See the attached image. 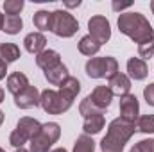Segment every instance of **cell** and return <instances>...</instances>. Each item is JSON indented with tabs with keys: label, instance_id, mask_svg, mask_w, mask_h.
<instances>
[{
	"label": "cell",
	"instance_id": "1",
	"mask_svg": "<svg viewBox=\"0 0 154 152\" xmlns=\"http://www.w3.org/2000/svg\"><path fill=\"white\" fill-rule=\"evenodd\" d=\"M118 29L122 34L129 36L134 43H143L154 38V29L151 27L149 20L140 13H124L118 16Z\"/></svg>",
	"mask_w": 154,
	"mask_h": 152
},
{
	"label": "cell",
	"instance_id": "2",
	"mask_svg": "<svg viewBox=\"0 0 154 152\" xmlns=\"http://www.w3.org/2000/svg\"><path fill=\"white\" fill-rule=\"evenodd\" d=\"M134 131H136V123L125 122L124 118H115L109 123L108 132L100 141L102 152H122L129 138L134 134Z\"/></svg>",
	"mask_w": 154,
	"mask_h": 152
},
{
	"label": "cell",
	"instance_id": "3",
	"mask_svg": "<svg viewBox=\"0 0 154 152\" xmlns=\"http://www.w3.org/2000/svg\"><path fill=\"white\" fill-rule=\"evenodd\" d=\"M41 129V123H39L36 118H29V116H23L20 118V122L16 123V129L11 132L9 136V143L14 147V149H22L29 140H32Z\"/></svg>",
	"mask_w": 154,
	"mask_h": 152
},
{
	"label": "cell",
	"instance_id": "4",
	"mask_svg": "<svg viewBox=\"0 0 154 152\" xmlns=\"http://www.w3.org/2000/svg\"><path fill=\"white\" fill-rule=\"evenodd\" d=\"M61 127L56 122H48L41 125L39 132L31 140V152H48V149L59 140Z\"/></svg>",
	"mask_w": 154,
	"mask_h": 152
},
{
	"label": "cell",
	"instance_id": "5",
	"mask_svg": "<svg viewBox=\"0 0 154 152\" xmlns=\"http://www.w3.org/2000/svg\"><path fill=\"white\" fill-rule=\"evenodd\" d=\"M50 31L59 36V38H72L79 31L77 20L68 13V11H54L52 13V22H50Z\"/></svg>",
	"mask_w": 154,
	"mask_h": 152
},
{
	"label": "cell",
	"instance_id": "6",
	"mask_svg": "<svg viewBox=\"0 0 154 152\" xmlns=\"http://www.w3.org/2000/svg\"><path fill=\"white\" fill-rule=\"evenodd\" d=\"M86 74L91 79H102L108 77L111 79L118 74V63L115 57H91L86 63Z\"/></svg>",
	"mask_w": 154,
	"mask_h": 152
},
{
	"label": "cell",
	"instance_id": "7",
	"mask_svg": "<svg viewBox=\"0 0 154 152\" xmlns=\"http://www.w3.org/2000/svg\"><path fill=\"white\" fill-rule=\"evenodd\" d=\"M39 104L48 114H63L72 108V100L54 90H45L39 97Z\"/></svg>",
	"mask_w": 154,
	"mask_h": 152
},
{
	"label": "cell",
	"instance_id": "8",
	"mask_svg": "<svg viewBox=\"0 0 154 152\" xmlns=\"http://www.w3.org/2000/svg\"><path fill=\"white\" fill-rule=\"evenodd\" d=\"M88 29H90V36L95 38L100 45L109 41L111 38V27L104 16H91L88 22Z\"/></svg>",
	"mask_w": 154,
	"mask_h": 152
},
{
	"label": "cell",
	"instance_id": "9",
	"mask_svg": "<svg viewBox=\"0 0 154 152\" xmlns=\"http://www.w3.org/2000/svg\"><path fill=\"white\" fill-rule=\"evenodd\" d=\"M138 114H140V104L134 95L127 93V95L120 97V118H124L125 122L136 123Z\"/></svg>",
	"mask_w": 154,
	"mask_h": 152
},
{
	"label": "cell",
	"instance_id": "10",
	"mask_svg": "<svg viewBox=\"0 0 154 152\" xmlns=\"http://www.w3.org/2000/svg\"><path fill=\"white\" fill-rule=\"evenodd\" d=\"M39 91L36 86H27L22 93H18L14 97V104L20 108V109H29V108H36L39 104Z\"/></svg>",
	"mask_w": 154,
	"mask_h": 152
},
{
	"label": "cell",
	"instance_id": "11",
	"mask_svg": "<svg viewBox=\"0 0 154 152\" xmlns=\"http://www.w3.org/2000/svg\"><path fill=\"white\" fill-rule=\"evenodd\" d=\"M88 97H90L91 104H93L99 111H104L106 108H109V104H111V100H113V93H111V90H109L108 86H97V88L91 91V95H88Z\"/></svg>",
	"mask_w": 154,
	"mask_h": 152
},
{
	"label": "cell",
	"instance_id": "12",
	"mask_svg": "<svg viewBox=\"0 0 154 152\" xmlns=\"http://www.w3.org/2000/svg\"><path fill=\"white\" fill-rule=\"evenodd\" d=\"M108 88L111 90V93L113 95H118V97H124V95H127L129 93V90H131V81H129V77L124 75V74H116L109 79V84H108Z\"/></svg>",
	"mask_w": 154,
	"mask_h": 152
},
{
	"label": "cell",
	"instance_id": "13",
	"mask_svg": "<svg viewBox=\"0 0 154 152\" xmlns=\"http://www.w3.org/2000/svg\"><path fill=\"white\" fill-rule=\"evenodd\" d=\"M36 65L47 72V70L61 65V56L56 50H43V52H39L36 56Z\"/></svg>",
	"mask_w": 154,
	"mask_h": 152
},
{
	"label": "cell",
	"instance_id": "14",
	"mask_svg": "<svg viewBox=\"0 0 154 152\" xmlns=\"http://www.w3.org/2000/svg\"><path fill=\"white\" fill-rule=\"evenodd\" d=\"M23 43H25V50H27V52H31V54H36V56H38L39 52H43V50H45L47 38H45L41 32H31V34H27V36H25Z\"/></svg>",
	"mask_w": 154,
	"mask_h": 152
},
{
	"label": "cell",
	"instance_id": "15",
	"mask_svg": "<svg viewBox=\"0 0 154 152\" xmlns=\"http://www.w3.org/2000/svg\"><path fill=\"white\" fill-rule=\"evenodd\" d=\"M127 72L134 81H143L149 74L147 72V63L143 59H140V57H131L127 61Z\"/></svg>",
	"mask_w": 154,
	"mask_h": 152
},
{
	"label": "cell",
	"instance_id": "16",
	"mask_svg": "<svg viewBox=\"0 0 154 152\" xmlns=\"http://www.w3.org/2000/svg\"><path fill=\"white\" fill-rule=\"evenodd\" d=\"M102 129H104V114L102 113H93L84 118V125H82L84 134H97Z\"/></svg>",
	"mask_w": 154,
	"mask_h": 152
},
{
	"label": "cell",
	"instance_id": "17",
	"mask_svg": "<svg viewBox=\"0 0 154 152\" xmlns=\"http://www.w3.org/2000/svg\"><path fill=\"white\" fill-rule=\"evenodd\" d=\"M29 86V79L23 75L22 72H14L7 77V90L16 97L18 93H22L25 88Z\"/></svg>",
	"mask_w": 154,
	"mask_h": 152
},
{
	"label": "cell",
	"instance_id": "18",
	"mask_svg": "<svg viewBox=\"0 0 154 152\" xmlns=\"http://www.w3.org/2000/svg\"><path fill=\"white\" fill-rule=\"evenodd\" d=\"M81 91V82L77 81L75 77H66L61 84H59V93L61 95H65L68 100H72L74 102V99L77 97V93Z\"/></svg>",
	"mask_w": 154,
	"mask_h": 152
},
{
	"label": "cell",
	"instance_id": "19",
	"mask_svg": "<svg viewBox=\"0 0 154 152\" xmlns=\"http://www.w3.org/2000/svg\"><path fill=\"white\" fill-rule=\"evenodd\" d=\"M66 77H68V68H66L63 63L45 72V79H47L50 84H54V86H59Z\"/></svg>",
	"mask_w": 154,
	"mask_h": 152
},
{
	"label": "cell",
	"instance_id": "20",
	"mask_svg": "<svg viewBox=\"0 0 154 152\" xmlns=\"http://www.w3.org/2000/svg\"><path fill=\"white\" fill-rule=\"evenodd\" d=\"M0 57H2V61L5 65L14 63L20 57V48L14 43H2L0 45Z\"/></svg>",
	"mask_w": 154,
	"mask_h": 152
},
{
	"label": "cell",
	"instance_id": "21",
	"mask_svg": "<svg viewBox=\"0 0 154 152\" xmlns=\"http://www.w3.org/2000/svg\"><path fill=\"white\" fill-rule=\"evenodd\" d=\"M99 50H100V43L95 38H91L90 34L84 36V38H81V41H79V52L81 54H84V56H95Z\"/></svg>",
	"mask_w": 154,
	"mask_h": 152
},
{
	"label": "cell",
	"instance_id": "22",
	"mask_svg": "<svg viewBox=\"0 0 154 152\" xmlns=\"http://www.w3.org/2000/svg\"><path fill=\"white\" fill-rule=\"evenodd\" d=\"M22 27H23V22L20 16H9L7 14L4 18V29L2 31H5L7 34H18L22 31Z\"/></svg>",
	"mask_w": 154,
	"mask_h": 152
},
{
	"label": "cell",
	"instance_id": "23",
	"mask_svg": "<svg viewBox=\"0 0 154 152\" xmlns=\"http://www.w3.org/2000/svg\"><path fill=\"white\" fill-rule=\"evenodd\" d=\"M34 25H36V29L39 31H48L50 29V22H52V13H48V11H38L36 14H34Z\"/></svg>",
	"mask_w": 154,
	"mask_h": 152
},
{
	"label": "cell",
	"instance_id": "24",
	"mask_svg": "<svg viewBox=\"0 0 154 152\" xmlns=\"http://www.w3.org/2000/svg\"><path fill=\"white\" fill-rule=\"evenodd\" d=\"M93 150H95V141L90 136L82 134V136L77 138L75 145H74V152H93Z\"/></svg>",
	"mask_w": 154,
	"mask_h": 152
},
{
	"label": "cell",
	"instance_id": "25",
	"mask_svg": "<svg viewBox=\"0 0 154 152\" xmlns=\"http://www.w3.org/2000/svg\"><path fill=\"white\" fill-rule=\"evenodd\" d=\"M136 129L145 134H154V114H145V116L138 118Z\"/></svg>",
	"mask_w": 154,
	"mask_h": 152
},
{
	"label": "cell",
	"instance_id": "26",
	"mask_svg": "<svg viewBox=\"0 0 154 152\" xmlns=\"http://www.w3.org/2000/svg\"><path fill=\"white\" fill-rule=\"evenodd\" d=\"M138 54H140L142 59H151L154 56V38L140 43V45H138Z\"/></svg>",
	"mask_w": 154,
	"mask_h": 152
},
{
	"label": "cell",
	"instance_id": "27",
	"mask_svg": "<svg viewBox=\"0 0 154 152\" xmlns=\"http://www.w3.org/2000/svg\"><path fill=\"white\" fill-rule=\"evenodd\" d=\"M4 9L9 16H18L20 11L23 9V2L22 0H5L4 2Z\"/></svg>",
	"mask_w": 154,
	"mask_h": 152
},
{
	"label": "cell",
	"instance_id": "28",
	"mask_svg": "<svg viewBox=\"0 0 154 152\" xmlns=\"http://www.w3.org/2000/svg\"><path fill=\"white\" fill-rule=\"evenodd\" d=\"M131 152H154V140H142L134 143Z\"/></svg>",
	"mask_w": 154,
	"mask_h": 152
},
{
	"label": "cell",
	"instance_id": "29",
	"mask_svg": "<svg viewBox=\"0 0 154 152\" xmlns=\"http://www.w3.org/2000/svg\"><path fill=\"white\" fill-rule=\"evenodd\" d=\"M143 97H145V100H147L149 106H154V82H151V84L145 86V90H143Z\"/></svg>",
	"mask_w": 154,
	"mask_h": 152
},
{
	"label": "cell",
	"instance_id": "30",
	"mask_svg": "<svg viewBox=\"0 0 154 152\" xmlns=\"http://www.w3.org/2000/svg\"><path fill=\"white\" fill-rule=\"evenodd\" d=\"M5 72H7V65L2 61V57H0V79H4L5 77Z\"/></svg>",
	"mask_w": 154,
	"mask_h": 152
},
{
	"label": "cell",
	"instance_id": "31",
	"mask_svg": "<svg viewBox=\"0 0 154 152\" xmlns=\"http://www.w3.org/2000/svg\"><path fill=\"white\" fill-rule=\"evenodd\" d=\"M131 4H118V2H113V9L115 11H120V9H125V7H129Z\"/></svg>",
	"mask_w": 154,
	"mask_h": 152
},
{
	"label": "cell",
	"instance_id": "32",
	"mask_svg": "<svg viewBox=\"0 0 154 152\" xmlns=\"http://www.w3.org/2000/svg\"><path fill=\"white\" fill-rule=\"evenodd\" d=\"M79 4H81L79 0H77V2H66V7H77Z\"/></svg>",
	"mask_w": 154,
	"mask_h": 152
},
{
	"label": "cell",
	"instance_id": "33",
	"mask_svg": "<svg viewBox=\"0 0 154 152\" xmlns=\"http://www.w3.org/2000/svg\"><path fill=\"white\" fill-rule=\"evenodd\" d=\"M0 29H4V14H0Z\"/></svg>",
	"mask_w": 154,
	"mask_h": 152
},
{
	"label": "cell",
	"instance_id": "34",
	"mask_svg": "<svg viewBox=\"0 0 154 152\" xmlns=\"http://www.w3.org/2000/svg\"><path fill=\"white\" fill-rule=\"evenodd\" d=\"M0 102H4V90L0 88Z\"/></svg>",
	"mask_w": 154,
	"mask_h": 152
},
{
	"label": "cell",
	"instance_id": "35",
	"mask_svg": "<svg viewBox=\"0 0 154 152\" xmlns=\"http://www.w3.org/2000/svg\"><path fill=\"white\" fill-rule=\"evenodd\" d=\"M52 152H66V150H65V149H54Z\"/></svg>",
	"mask_w": 154,
	"mask_h": 152
},
{
	"label": "cell",
	"instance_id": "36",
	"mask_svg": "<svg viewBox=\"0 0 154 152\" xmlns=\"http://www.w3.org/2000/svg\"><path fill=\"white\" fill-rule=\"evenodd\" d=\"M2 122H4V113L0 111V125H2Z\"/></svg>",
	"mask_w": 154,
	"mask_h": 152
},
{
	"label": "cell",
	"instance_id": "37",
	"mask_svg": "<svg viewBox=\"0 0 154 152\" xmlns=\"http://www.w3.org/2000/svg\"><path fill=\"white\" fill-rule=\"evenodd\" d=\"M16 152H29V150H25V149H16Z\"/></svg>",
	"mask_w": 154,
	"mask_h": 152
},
{
	"label": "cell",
	"instance_id": "38",
	"mask_svg": "<svg viewBox=\"0 0 154 152\" xmlns=\"http://www.w3.org/2000/svg\"><path fill=\"white\" fill-rule=\"evenodd\" d=\"M151 9H152V13H154V2H151Z\"/></svg>",
	"mask_w": 154,
	"mask_h": 152
},
{
	"label": "cell",
	"instance_id": "39",
	"mask_svg": "<svg viewBox=\"0 0 154 152\" xmlns=\"http://www.w3.org/2000/svg\"><path fill=\"white\" fill-rule=\"evenodd\" d=\"M0 152H5V150H2V149H0Z\"/></svg>",
	"mask_w": 154,
	"mask_h": 152
}]
</instances>
